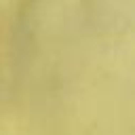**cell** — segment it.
Wrapping results in <instances>:
<instances>
[{
  "label": "cell",
  "instance_id": "1",
  "mask_svg": "<svg viewBox=\"0 0 135 135\" xmlns=\"http://www.w3.org/2000/svg\"><path fill=\"white\" fill-rule=\"evenodd\" d=\"M118 4H131V0H120Z\"/></svg>",
  "mask_w": 135,
  "mask_h": 135
}]
</instances>
